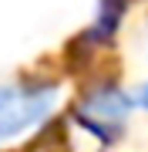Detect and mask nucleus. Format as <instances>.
I'll return each instance as SVG.
<instances>
[{
  "label": "nucleus",
  "instance_id": "f257e3e1",
  "mask_svg": "<svg viewBox=\"0 0 148 152\" xmlns=\"http://www.w3.org/2000/svg\"><path fill=\"white\" fill-rule=\"evenodd\" d=\"M61 102L54 81H14L0 88V145L30 135L40 129Z\"/></svg>",
  "mask_w": 148,
  "mask_h": 152
},
{
  "label": "nucleus",
  "instance_id": "f03ea898",
  "mask_svg": "<svg viewBox=\"0 0 148 152\" xmlns=\"http://www.w3.org/2000/svg\"><path fill=\"white\" fill-rule=\"evenodd\" d=\"M131 91H125L115 81H101L88 88L74 105V122L81 125L84 132H91L98 142H118L121 132L128 129V118H131Z\"/></svg>",
  "mask_w": 148,
  "mask_h": 152
},
{
  "label": "nucleus",
  "instance_id": "7ed1b4c3",
  "mask_svg": "<svg viewBox=\"0 0 148 152\" xmlns=\"http://www.w3.org/2000/svg\"><path fill=\"white\" fill-rule=\"evenodd\" d=\"M128 4H131V0H98V17H94V27H91L94 44H108L115 37L118 24L125 20Z\"/></svg>",
  "mask_w": 148,
  "mask_h": 152
},
{
  "label": "nucleus",
  "instance_id": "20e7f679",
  "mask_svg": "<svg viewBox=\"0 0 148 152\" xmlns=\"http://www.w3.org/2000/svg\"><path fill=\"white\" fill-rule=\"evenodd\" d=\"M131 102H135V108H142V112H148V81H142L131 91Z\"/></svg>",
  "mask_w": 148,
  "mask_h": 152
}]
</instances>
